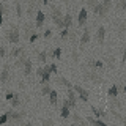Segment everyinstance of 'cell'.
<instances>
[{"label":"cell","instance_id":"cell-1","mask_svg":"<svg viewBox=\"0 0 126 126\" xmlns=\"http://www.w3.org/2000/svg\"><path fill=\"white\" fill-rule=\"evenodd\" d=\"M52 8V13H50V17H52V22H54V25L57 27L58 30H63V14L65 13H62V10L60 8H57V6H50Z\"/></svg>","mask_w":126,"mask_h":126},{"label":"cell","instance_id":"cell-2","mask_svg":"<svg viewBox=\"0 0 126 126\" xmlns=\"http://www.w3.org/2000/svg\"><path fill=\"white\" fill-rule=\"evenodd\" d=\"M6 36V41L11 43V44H17L19 41H21V32H19V27L17 25H13L8 29V32L5 33Z\"/></svg>","mask_w":126,"mask_h":126},{"label":"cell","instance_id":"cell-3","mask_svg":"<svg viewBox=\"0 0 126 126\" xmlns=\"http://www.w3.org/2000/svg\"><path fill=\"white\" fill-rule=\"evenodd\" d=\"M8 115V121H22L24 117H25V112L24 110H6Z\"/></svg>","mask_w":126,"mask_h":126},{"label":"cell","instance_id":"cell-4","mask_svg":"<svg viewBox=\"0 0 126 126\" xmlns=\"http://www.w3.org/2000/svg\"><path fill=\"white\" fill-rule=\"evenodd\" d=\"M73 90H74V93H77L79 94V98H80L84 102H88V99H90V94H88V92H87L85 88H82L80 85H73Z\"/></svg>","mask_w":126,"mask_h":126},{"label":"cell","instance_id":"cell-5","mask_svg":"<svg viewBox=\"0 0 126 126\" xmlns=\"http://www.w3.org/2000/svg\"><path fill=\"white\" fill-rule=\"evenodd\" d=\"M92 39V30H90V27L87 25L84 32H82V35H80V38H79V44L80 46H85V44H88V41Z\"/></svg>","mask_w":126,"mask_h":126},{"label":"cell","instance_id":"cell-6","mask_svg":"<svg viewBox=\"0 0 126 126\" xmlns=\"http://www.w3.org/2000/svg\"><path fill=\"white\" fill-rule=\"evenodd\" d=\"M46 22V13L41 10L36 11V16H35V29H41Z\"/></svg>","mask_w":126,"mask_h":126},{"label":"cell","instance_id":"cell-7","mask_svg":"<svg viewBox=\"0 0 126 126\" xmlns=\"http://www.w3.org/2000/svg\"><path fill=\"white\" fill-rule=\"evenodd\" d=\"M66 99L69 101V107L71 109L77 107V98H76V93H74L73 88H66Z\"/></svg>","mask_w":126,"mask_h":126},{"label":"cell","instance_id":"cell-8","mask_svg":"<svg viewBox=\"0 0 126 126\" xmlns=\"http://www.w3.org/2000/svg\"><path fill=\"white\" fill-rule=\"evenodd\" d=\"M87 19H88V11H87V8H82L77 14V25L79 27L87 25Z\"/></svg>","mask_w":126,"mask_h":126},{"label":"cell","instance_id":"cell-9","mask_svg":"<svg viewBox=\"0 0 126 126\" xmlns=\"http://www.w3.org/2000/svg\"><path fill=\"white\" fill-rule=\"evenodd\" d=\"M104 38H106V27H104V25H99V27L96 29L94 39H96L98 44H102V43H104Z\"/></svg>","mask_w":126,"mask_h":126},{"label":"cell","instance_id":"cell-10","mask_svg":"<svg viewBox=\"0 0 126 126\" xmlns=\"http://www.w3.org/2000/svg\"><path fill=\"white\" fill-rule=\"evenodd\" d=\"M8 79H10V65L5 63L2 68V73H0V84H6Z\"/></svg>","mask_w":126,"mask_h":126},{"label":"cell","instance_id":"cell-11","mask_svg":"<svg viewBox=\"0 0 126 126\" xmlns=\"http://www.w3.org/2000/svg\"><path fill=\"white\" fill-rule=\"evenodd\" d=\"M92 10H93V13H94V16H101V17H104V16L107 14V10H106V8L102 6V5H101L99 2H98L96 5H94V6L92 8Z\"/></svg>","mask_w":126,"mask_h":126},{"label":"cell","instance_id":"cell-12","mask_svg":"<svg viewBox=\"0 0 126 126\" xmlns=\"http://www.w3.org/2000/svg\"><path fill=\"white\" fill-rule=\"evenodd\" d=\"M32 69H33V63H32L30 58H27V60L24 62V65H22V71H24V74H25V76H30V74H32Z\"/></svg>","mask_w":126,"mask_h":126},{"label":"cell","instance_id":"cell-13","mask_svg":"<svg viewBox=\"0 0 126 126\" xmlns=\"http://www.w3.org/2000/svg\"><path fill=\"white\" fill-rule=\"evenodd\" d=\"M71 25H73V14L65 13L63 14V29H71Z\"/></svg>","mask_w":126,"mask_h":126},{"label":"cell","instance_id":"cell-14","mask_svg":"<svg viewBox=\"0 0 126 126\" xmlns=\"http://www.w3.org/2000/svg\"><path fill=\"white\" fill-rule=\"evenodd\" d=\"M85 121H87L88 125H92V126H107L102 120H99V118H93V117H87Z\"/></svg>","mask_w":126,"mask_h":126},{"label":"cell","instance_id":"cell-15","mask_svg":"<svg viewBox=\"0 0 126 126\" xmlns=\"http://www.w3.org/2000/svg\"><path fill=\"white\" fill-rule=\"evenodd\" d=\"M118 92H120V87H118V85H112V87H110V88L107 90V96H109V98H112V99H117Z\"/></svg>","mask_w":126,"mask_h":126},{"label":"cell","instance_id":"cell-16","mask_svg":"<svg viewBox=\"0 0 126 126\" xmlns=\"http://www.w3.org/2000/svg\"><path fill=\"white\" fill-rule=\"evenodd\" d=\"M85 76H87V79H90L92 82H96V84H102V77L99 76V74H96V73H87Z\"/></svg>","mask_w":126,"mask_h":126},{"label":"cell","instance_id":"cell-17","mask_svg":"<svg viewBox=\"0 0 126 126\" xmlns=\"http://www.w3.org/2000/svg\"><path fill=\"white\" fill-rule=\"evenodd\" d=\"M49 101H50V104H52V106H57L58 104V92H57V90L52 88V92L49 93Z\"/></svg>","mask_w":126,"mask_h":126},{"label":"cell","instance_id":"cell-18","mask_svg":"<svg viewBox=\"0 0 126 126\" xmlns=\"http://www.w3.org/2000/svg\"><path fill=\"white\" fill-rule=\"evenodd\" d=\"M90 110L96 115V118L98 117H106V115H109V113H106V110L104 109H99V107H94V106H90Z\"/></svg>","mask_w":126,"mask_h":126},{"label":"cell","instance_id":"cell-19","mask_svg":"<svg viewBox=\"0 0 126 126\" xmlns=\"http://www.w3.org/2000/svg\"><path fill=\"white\" fill-rule=\"evenodd\" d=\"M24 52H25V49H24V47H17V46H16V47H13V49H11L10 55H11V57H17V58H19Z\"/></svg>","mask_w":126,"mask_h":126},{"label":"cell","instance_id":"cell-20","mask_svg":"<svg viewBox=\"0 0 126 126\" xmlns=\"http://www.w3.org/2000/svg\"><path fill=\"white\" fill-rule=\"evenodd\" d=\"M60 115H62V118H69V117H71V109L68 107V106L62 104V109H60Z\"/></svg>","mask_w":126,"mask_h":126},{"label":"cell","instance_id":"cell-21","mask_svg":"<svg viewBox=\"0 0 126 126\" xmlns=\"http://www.w3.org/2000/svg\"><path fill=\"white\" fill-rule=\"evenodd\" d=\"M57 84L65 85L66 88H73V84H71V82H69L66 77H63V76H58V77H57Z\"/></svg>","mask_w":126,"mask_h":126},{"label":"cell","instance_id":"cell-22","mask_svg":"<svg viewBox=\"0 0 126 126\" xmlns=\"http://www.w3.org/2000/svg\"><path fill=\"white\" fill-rule=\"evenodd\" d=\"M87 65L90 66V68H102V66H104V63H102L101 60H88V63H87Z\"/></svg>","mask_w":126,"mask_h":126},{"label":"cell","instance_id":"cell-23","mask_svg":"<svg viewBox=\"0 0 126 126\" xmlns=\"http://www.w3.org/2000/svg\"><path fill=\"white\" fill-rule=\"evenodd\" d=\"M47 58H49V52H46V50H39V52H38V60H39V63H46Z\"/></svg>","mask_w":126,"mask_h":126},{"label":"cell","instance_id":"cell-24","mask_svg":"<svg viewBox=\"0 0 126 126\" xmlns=\"http://www.w3.org/2000/svg\"><path fill=\"white\" fill-rule=\"evenodd\" d=\"M21 102H22V101H21V96H19V93H16L14 98L10 101V104L13 106V107H19V106H21Z\"/></svg>","mask_w":126,"mask_h":126},{"label":"cell","instance_id":"cell-25","mask_svg":"<svg viewBox=\"0 0 126 126\" xmlns=\"http://www.w3.org/2000/svg\"><path fill=\"white\" fill-rule=\"evenodd\" d=\"M27 58H29V57H27V54H25V52H24V54L21 55V57H19V58H17V60H16V63H14V66H17V68H22V65H24V62H25V60H27Z\"/></svg>","mask_w":126,"mask_h":126},{"label":"cell","instance_id":"cell-26","mask_svg":"<svg viewBox=\"0 0 126 126\" xmlns=\"http://www.w3.org/2000/svg\"><path fill=\"white\" fill-rule=\"evenodd\" d=\"M71 35V29H63L58 32V36H60V39H68V36Z\"/></svg>","mask_w":126,"mask_h":126},{"label":"cell","instance_id":"cell-27","mask_svg":"<svg viewBox=\"0 0 126 126\" xmlns=\"http://www.w3.org/2000/svg\"><path fill=\"white\" fill-rule=\"evenodd\" d=\"M49 57L60 58V57H62V49H60V47H55L54 50H50V52H49Z\"/></svg>","mask_w":126,"mask_h":126},{"label":"cell","instance_id":"cell-28","mask_svg":"<svg viewBox=\"0 0 126 126\" xmlns=\"http://www.w3.org/2000/svg\"><path fill=\"white\" fill-rule=\"evenodd\" d=\"M14 6H16V16H17V19H21V16H22V6H21V2H19V0H16V2H14Z\"/></svg>","mask_w":126,"mask_h":126},{"label":"cell","instance_id":"cell-29","mask_svg":"<svg viewBox=\"0 0 126 126\" xmlns=\"http://www.w3.org/2000/svg\"><path fill=\"white\" fill-rule=\"evenodd\" d=\"M52 92V87H50L49 84H46V85H43V88H41V94H47V96H49V93Z\"/></svg>","mask_w":126,"mask_h":126},{"label":"cell","instance_id":"cell-30","mask_svg":"<svg viewBox=\"0 0 126 126\" xmlns=\"http://www.w3.org/2000/svg\"><path fill=\"white\" fill-rule=\"evenodd\" d=\"M110 112H112L113 115H115V117L118 118V120H121V121H123V123H125V126H126V117H123V115H121V113H118L117 110H113V109H110Z\"/></svg>","mask_w":126,"mask_h":126},{"label":"cell","instance_id":"cell-31","mask_svg":"<svg viewBox=\"0 0 126 126\" xmlns=\"http://www.w3.org/2000/svg\"><path fill=\"white\" fill-rule=\"evenodd\" d=\"M49 68H50V74H58V68H57V63H49Z\"/></svg>","mask_w":126,"mask_h":126},{"label":"cell","instance_id":"cell-32","mask_svg":"<svg viewBox=\"0 0 126 126\" xmlns=\"http://www.w3.org/2000/svg\"><path fill=\"white\" fill-rule=\"evenodd\" d=\"M99 3H101V5L104 6V8H106V10H107V11H109L110 5H112V0H99Z\"/></svg>","mask_w":126,"mask_h":126},{"label":"cell","instance_id":"cell-33","mask_svg":"<svg viewBox=\"0 0 126 126\" xmlns=\"http://www.w3.org/2000/svg\"><path fill=\"white\" fill-rule=\"evenodd\" d=\"M32 29H33V25H32V24H27L25 25V36L29 38L32 33H35V32H32Z\"/></svg>","mask_w":126,"mask_h":126},{"label":"cell","instance_id":"cell-34","mask_svg":"<svg viewBox=\"0 0 126 126\" xmlns=\"http://www.w3.org/2000/svg\"><path fill=\"white\" fill-rule=\"evenodd\" d=\"M73 120H74V123H84V118L79 117L77 113H73Z\"/></svg>","mask_w":126,"mask_h":126},{"label":"cell","instance_id":"cell-35","mask_svg":"<svg viewBox=\"0 0 126 126\" xmlns=\"http://www.w3.org/2000/svg\"><path fill=\"white\" fill-rule=\"evenodd\" d=\"M6 121H8V115H6V112H5V113L0 115V125H5Z\"/></svg>","mask_w":126,"mask_h":126},{"label":"cell","instance_id":"cell-36","mask_svg":"<svg viewBox=\"0 0 126 126\" xmlns=\"http://www.w3.org/2000/svg\"><path fill=\"white\" fill-rule=\"evenodd\" d=\"M38 38H39V35H38V33H32L30 36H29V41H30V43H35Z\"/></svg>","mask_w":126,"mask_h":126},{"label":"cell","instance_id":"cell-37","mask_svg":"<svg viewBox=\"0 0 126 126\" xmlns=\"http://www.w3.org/2000/svg\"><path fill=\"white\" fill-rule=\"evenodd\" d=\"M98 2H99V0H85V3H87V5H88L90 8H93Z\"/></svg>","mask_w":126,"mask_h":126},{"label":"cell","instance_id":"cell-38","mask_svg":"<svg viewBox=\"0 0 126 126\" xmlns=\"http://www.w3.org/2000/svg\"><path fill=\"white\" fill-rule=\"evenodd\" d=\"M6 57V47L5 46H0V58Z\"/></svg>","mask_w":126,"mask_h":126},{"label":"cell","instance_id":"cell-39","mask_svg":"<svg viewBox=\"0 0 126 126\" xmlns=\"http://www.w3.org/2000/svg\"><path fill=\"white\" fill-rule=\"evenodd\" d=\"M14 92H6V94H5V98H6V101H11V99H13V98H14Z\"/></svg>","mask_w":126,"mask_h":126},{"label":"cell","instance_id":"cell-40","mask_svg":"<svg viewBox=\"0 0 126 126\" xmlns=\"http://www.w3.org/2000/svg\"><path fill=\"white\" fill-rule=\"evenodd\" d=\"M50 35H52V30L50 29H46L44 32H43V36L44 38H50Z\"/></svg>","mask_w":126,"mask_h":126},{"label":"cell","instance_id":"cell-41","mask_svg":"<svg viewBox=\"0 0 126 126\" xmlns=\"http://www.w3.org/2000/svg\"><path fill=\"white\" fill-rule=\"evenodd\" d=\"M43 73H44V68H43V66H38V68H36V76H38L39 79H41Z\"/></svg>","mask_w":126,"mask_h":126},{"label":"cell","instance_id":"cell-42","mask_svg":"<svg viewBox=\"0 0 126 126\" xmlns=\"http://www.w3.org/2000/svg\"><path fill=\"white\" fill-rule=\"evenodd\" d=\"M118 8H120V10H126V0H120V2H118V5H117Z\"/></svg>","mask_w":126,"mask_h":126},{"label":"cell","instance_id":"cell-43","mask_svg":"<svg viewBox=\"0 0 126 126\" xmlns=\"http://www.w3.org/2000/svg\"><path fill=\"white\" fill-rule=\"evenodd\" d=\"M43 126H54V121L52 120H44L43 121Z\"/></svg>","mask_w":126,"mask_h":126},{"label":"cell","instance_id":"cell-44","mask_svg":"<svg viewBox=\"0 0 126 126\" xmlns=\"http://www.w3.org/2000/svg\"><path fill=\"white\" fill-rule=\"evenodd\" d=\"M73 60H74V62H77V60H79V54H77V50H76V49L73 50Z\"/></svg>","mask_w":126,"mask_h":126},{"label":"cell","instance_id":"cell-45","mask_svg":"<svg viewBox=\"0 0 126 126\" xmlns=\"http://www.w3.org/2000/svg\"><path fill=\"white\" fill-rule=\"evenodd\" d=\"M2 24H3V13L0 11V25H2Z\"/></svg>","mask_w":126,"mask_h":126},{"label":"cell","instance_id":"cell-46","mask_svg":"<svg viewBox=\"0 0 126 126\" xmlns=\"http://www.w3.org/2000/svg\"><path fill=\"white\" fill-rule=\"evenodd\" d=\"M41 3H43V5H47V3H49V0H41Z\"/></svg>","mask_w":126,"mask_h":126},{"label":"cell","instance_id":"cell-47","mask_svg":"<svg viewBox=\"0 0 126 126\" xmlns=\"http://www.w3.org/2000/svg\"><path fill=\"white\" fill-rule=\"evenodd\" d=\"M21 126H32V123H22Z\"/></svg>","mask_w":126,"mask_h":126},{"label":"cell","instance_id":"cell-48","mask_svg":"<svg viewBox=\"0 0 126 126\" xmlns=\"http://www.w3.org/2000/svg\"><path fill=\"white\" fill-rule=\"evenodd\" d=\"M63 2H65V3H66V5H68V3L71 2V0H63Z\"/></svg>","mask_w":126,"mask_h":126},{"label":"cell","instance_id":"cell-49","mask_svg":"<svg viewBox=\"0 0 126 126\" xmlns=\"http://www.w3.org/2000/svg\"><path fill=\"white\" fill-rule=\"evenodd\" d=\"M123 92H125V93H126V84H125V87H123Z\"/></svg>","mask_w":126,"mask_h":126},{"label":"cell","instance_id":"cell-50","mask_svg":"<svg viewBox=\"0 0 126 126\" xmlns=\"http://www.w3.org/2000/svg\"><path fill=\"white\" fill-rule=\"evenodd\" d=\"M0 99H2V94H0Z\"/></svg>","mask_w":126,"mask_h":126}]
</instances>
